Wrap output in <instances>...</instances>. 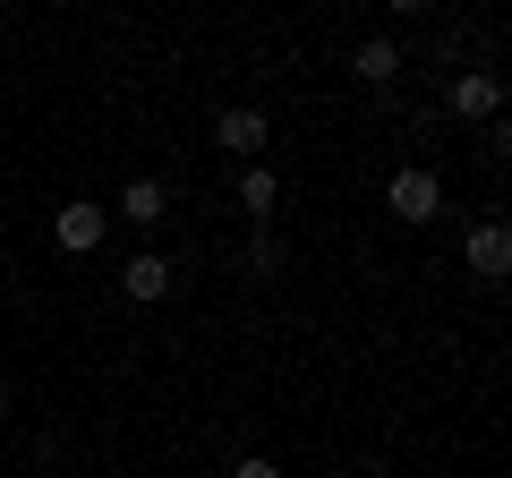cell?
<instances>
[{
	"label": "cell",
	"instance_id": "cell-1",
	"mask_svg": "<svg viewBox=\"0 0 512 478\" xmlns=\"http://www.w3.org/2000/svg\"><path fill=\"white\" fill-rule=\"evenodd\" d=\"M384 205H393V222H436V214H444V180L410 163V171L384 180Z\"/></svg>",
	"mask_w": 512,
	"mask_h": 478
},
{
	"label": "cell",
	"instance_id": "cell-2",
	"mask_svg": "<svg viewBox=\"0 0 512 478\" xmlns=\"http://www.w3.org/2000/svg\"><path fill=\"white\" fill-rule=\"evenodd\" d=\"M103 231H111V205H94V197L52 205V239L69 248V257H94V248H103Z\"/></svg>",
	"mask_w": 512,
	"mask_h": 478
},
{
	"label": "cell",
	"instance_id": "cell-3",
	"mask_svg": "<svg viewBox=\"0 0 512 478\" xmlns=\"http://www.w3.org/2000/svg\"><path fill=\"white\" fill-rule=\"evenodd\" d=\"M461 257H470V274H478V282H504V274H512V222H504V214L470 222V239H461Z\"/></svg>",
	"mask_w": 512,
	"mask_h": 478
},
{
	"label": "cell",
	"instance_id": "cell-4",
	"mask_svg": "<svg viewBox=\"0 0 512 478\" xmlns=\"http://www.w3.org/2000/svg\"><path fill=\"white\" fill-rule=\"evenodd\" d=\"M265 137H274V120H265L256 103H231V111L214 120V146L239 154V163H256V154H265Z\"/></svg>",
	"mask_w": 512,
	"mask_h": 478
},
{
	"label": "cell",
	"instance_id": "cell-5",
	"mask_svg": "<svg viewBox=\"0 0 512 478\" xmlns=\"http://www.w3.org/2000/svg\"><path fill=\"white\" fill-rule=\"evenodd\" d=\"M444 103H453V120H495V111H504V77L495 69H461L453 86H444Z\"/></svg>",
	"mask_w": 512,
	"mask_h": 478
},
{
	"label": "cell",
	"instance_id": "cell-6",
	"mask_svg": "<svg viewBox=\"0 0 512 478\" xmlns=\"http://www.w3.org/2000/svg\"><path fill=\"white\" fill-rule=\"evenodd\" d=\"M402 69H410V52L393 35H367L359 52H350V77H359V86H402Z\"/></svg>",
	"mask_w": 512,
	"mask_h": 478
},
{
	"label": "cell",
	"instance_id": "cell-7",
	"mask_svg": "<svg viewBox=\"0 0 512 478\" xmlns=\"http://www.w3.org/2000/svg\"><path fill=\"white\" fill-rule=\"evenodd\" d=\"M120 291H128V299H163V291H171V257H154V248H137V257L120 265Z\"/></svg>",
	"mask_w": 512,
	"mask_h": 478
},
{
	"label": "cell",
	"instance_id": "cell-8",
	"mask_svg": "<svg viewBox=\"0 0 512 478\" xmlns=\"http://www.w3.org/2000/svg\"><path fill=\"white\" fill-rule=\"evenodd\" d=\"M163 214H171L163 180H128V188H120V222H137V231H146V222H163Z\"/></svg>",
	"mask_w": 512,
	"mask_h": 478
},
{
	"label": "cell",
	"instance_id": "cell-9",
	"mask_svg": "<svg viewBox=\"0 0 512 478\" xmlns=\"http://www.w3.org/2000/svg\"><path fill=\"white\" fill-rule=\"evenodd\" d=\"M239 205H248V214L265 222V214H274V205H282V180H274V171H265V163H248V171H239Z\"/></svg>",
	"mask_w": 512,
	"mask_h": 478
},
{
	"label": "cell",
	"instance_id": "cell-10",
	"mask_svg": "<svg viewBox=\"0 0 512 478\" xmlns=\"http://www.w3.org/2000/svg\"><path fill=\"white\" fill-rule=\"evenodd\" d=\"M231 478H282V461H265V453H248V461H239Z\"/></svg>",
	"mask_w": 512,
	"mask_h": 478
},
{
	"label": "cell",
	"instance_id": "cell-11",
	"mask_svg": "<svg viewBox=\"0 0 512 478\" xmlns=\"http://www.w3.org/2000/svg\"><path fill=\"white\" fill-rule=\"evenodd\" d=\"M393 9H402V18H427V9H436V0H393Z\"/></svg>",
	"mask_w": 512,
	"mask_h": 478
},
{
	"label": "cell",
	"instance_id": "cell-12",
	"mask_svg": "<svg viewBox=\"0 0 512 478\" xmlns=\"http://www.w3.org/2000/svg\"><path fill=\"white\" fill-rule=\"evenodd\" d=\"M0 410H9V376H0Z\"/></svg>",
	"mask_w": 512,
	"mask_h": 478
}]
</instances>
